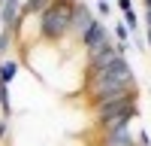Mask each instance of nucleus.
Wrapping results in <instances>:
<instances>
[{
	"label": "nucleus",
	"mask_w": 151,
	"mask_h": 146,
	"mask_svg": "<svg viewBox=\"0 0 151 146\" xmlns=\"http://www.w3.org/2000/svg\"><path fill=\"white\" fill-rule=\"evenodd\" d=\"M136 88V73L130 67L127 58H118L112 61L109 67L103 70H94V73H85V94H88V104L100 101L106 94H118V91H133Z\"/></svg>",
	"instance_id": "nucleus-1"
},
{
	"label": "nucleus",
	"mask_w": 151,
	"mask_h": 146,
	"mask_svg": "<svg viewBox=\"0 0 151 146\" xmlns=\"http://www.w3.org/2000/svg\"><path fill=\"white\" fill-rule=\"evenodd\" d=\"M73 3L76 0H52L48 9H42L40 15V40L42 43H64L70 36V12H73Z\"/></svg>",
	"instance_id": "nucleus-2"
},
{
	"label": "nucleus",
	"mask_w": 151,
	"mask_h": 146,
	"mask_svg": "<svg viewBox=\"0 0 151 146\" xmlns=\"http://www.w3.org/2000/svg\"><path fill=\"white\" fill-rule=\"evenodd\" d=\"M94 18H97L94 9L88 6L85 0H76V3H73V12H70V36H73L76 43L88 34V28L94 24Z\"/></svg>",
	"instance_id": "nucleus-3"
},
{
	"label": "nucleus",
	"mask_w": 151,
	"mask_h": 146,
	"mask_svg": "<svg viewBox=\"0 0 151 146\" xmlns=\"http://www.w3.org/2000/svg\"><path fill=\"white\" fill-rule=\"evenodd\" d=\"M127 49H130V46H118V43H109V46H103V49H100V52L88 55V64H85V73L103 70V67H109V64H112V61H118V58H127Z\"/></svg>",
	"instance_id": "nucleus-4"
},
{
	"label": "nucleus",
	"mask_w": 151,
	"mask_h": 146,
	"mask_svg": "<svg viewBox=\"0 0 151 146\" xmlns=\"http://www.w3.org/2000/svg\"><path fill=\"white\" fill-rule=\"evenodd\" d=\"M112 43V34H109V28L100 18H94V24L88 28V34L79 40V49H85V55H94V52H100L103 46H109Z\"/></svg>",
	"instance_id": "nucleus-5"
},
{
	"label": "nucleus",
	"mask_w": 151,
	"mask_h": 146,
	"mask_svg": "<svg viewBox=\"0 0 151 146\" xmlns=\"http://www.w3.org/2000/svg\"><path fill=\"white\" fill-rule=\"evenodd\" d=\"M100 146H136V140H133V131H130V128H121V131L103 134Z\"/></svg>",
	"instance_id": "nucleus-6"
},
{
	"label": "nucleus",
	"mask_w": 151,
	"mask_h": 146,
	"mask_svg": "<svg viewBox=\"0 0 151 146\" xmlns=\"http://www.w3.org/2000/svg\"><path fill=\"white\" fill-rule=\"evenodd\" d=\"M18 73H21V61L18 58H3L0 61V85H12Z\"/></svg>",
	"instance_id": "nucleus-7"
},
{
	"label": "nucleus",
	"mask_w": 151,
	"mask_h": 146,
	"mask_svg": "<svg viewBox=\"0 0 151 146\" xmlns=\"http://www.w3.org/2000/svg\"><path fill=\"white\" fill-rule=\"evenodd\" d=\"M48 3H52V0H21V18L40 15L42 9H48Z\"/></svg>",
	"instance_id": "nucleus-8"
},
{
	"label": "nucleus",
	"mask_w": 151,
	"mask_h": 146,
	"mask_svg": "<svg viewBox=\"0 0 151 146\" xmlns=\"http://www.w3.org/2000/svg\"><path fill=\"white\" fill-rule=\"evenodd\" d=\"M12 40H15V34L0 28V58H6V55H9V49H12Z\"/></svg>",
	"instance_id": "nucleus-9"
},
{
	"label": "nucleus",
	"mask_w": 151,
	"mask_h": 146,
	"mask_svg": "<svg viewBox=\"0 0 151 146\" xmlns=\"http://www.w3.org/2000/svg\"><path fill=\"white\" fill-rule=\"evenodd\" d=\"M0 113H3V119L12 116V104H9V85H0Z\"/></svg>",
	"instance_id": "nucleus-10"
},
{
	"label": "nucleus",
	"mask_w": 151,
	"mask_h": 146,
	"mask_svg": "<svg viewBox=\"0 0 151 146\" xmlns=\"http://www.w3.org/2000/svg\"><path fill=\"white\" fill-rule=\"evenodd\" d=\"M115 40H118V46H127L130 34H127V28H124V24H115Z\"/></svg>",
	"instance_id": "nucleus-11"
},
{
	"label": "nucleus",
	"mask_w": 151,
	"mask_h": 146,
	"mask_svg": "<svg viewBox=\"0 0 151 146\" xmlns=\"http://www.w3.org/2000/svg\"><path fill=\"white\" fill-rule=\"evenodd\" d=\"M97 12H100L103 18H109V15H112V3H109V0H100V3H97Z\"/></svg>",
	"instance_id": "nucleus-12"
},
{
	"label": "nucleus",
	"mask_w": 151,
	"mask_h": 146,
	"mask_svg": "<svg viewBox=\"0 0 151 146\" xmlns=\"http://www.w3.org/2000/svg\"><path fill=\"white\" fill-rule=\"evenodd\" d=\"M6 134H9V119H0V143L6 140Z\"/></svg>",
	"instance_id": "nucleus-13"
},
{
	"label": "nucleus",
	"mask_w": 151,
	"mask_h": 146,
	"mask_svg": "<svg viewBox=\"0 0 151 146\" xmlns=\"http://www.w3.org/2000/svg\"><path fill=\"white\" fill-rule=\"evenodd\" d=\"M118 6H121V12H127V9H133V0H118Z\"/></svg>",
	"instance_id": "nucleus-14"
},
{
	"label": "nucleus",
	"mask_w": 151,
	"mask_h": 146,
	"mask_svg": "<svg viewBox=\"0 0 151 146\" xmlns=\"http://www.w3.org/2000/svg\"><path fill=\"white\" fill-rule=\"evenodd\" d=\"M145 21H148V31H151V9H145Z\"/></svg>",
	"instance_id": "nucleus-15"
}]
</instances>
